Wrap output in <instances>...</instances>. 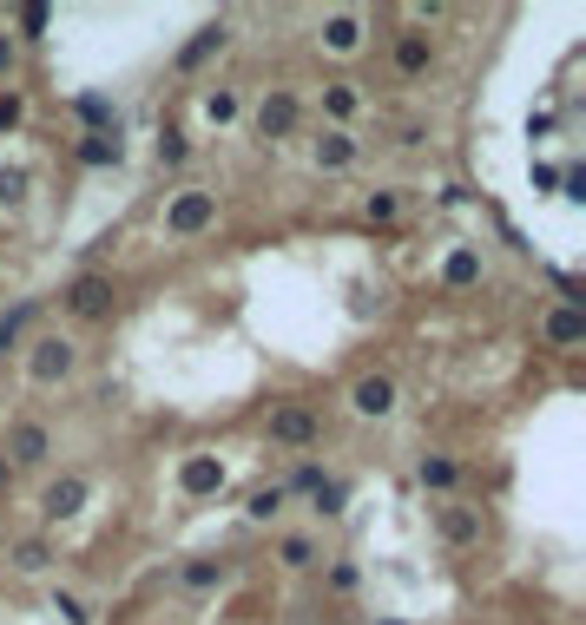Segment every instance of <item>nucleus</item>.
<instances>
[{"label": "nucleus", "instance_id": "obj_1", "mask_svg": "<svg viewBox=\"0 0 586 625\" xmlns=\"http://www.w3.org/2000/svg\"><path fill=\"white\" fill-rule=\"evenodd\" d=\"M218 224V191H178L172 204H165V231L172 237H198Z\"/></svg>", "mask_w": 586, "mask_h": 625}, {"label": "nucleus", "instance_id": "obj_28", "mask_svg": "<svg viewBox=\"0 0 586 625\" xmlns=\"http://www.w3.org/2000/svg\"><path fill=\"white\" fill-rule=\"evenodd\" d=\"M53 612H60L66 625H93V612H86V599H80V593H53Z\"/></svg>", "mask_w": 586, "mask_h": 625}, {"label": "nucleus", "instance_id": "obj_10", "mask_svg": "<svg viewBox=\"0 0 586 625\" xmlns=\"http://www.w3.org/2000/svg\"><path fill=\"white\" fill-rule=\"evenodd\" d=\"M349 408H356V415H369V422L396 415V382H389V375H363V382L349 389Z\"/></svg>", "mask_w": 586, "mask_h": 625}, {"label": "nucleus", "instance_id": "obj_2", "mask_svg": "<svg viewBox=\"0 0 586 625\" xmlns=\"http://www.w3.org/2000/svg\"><path fill=\"white\" fill-rule=\"evenodd\" d=\"M66 316H80V323H106L112 316V277H99V270H86V277L66 283Z\"/></svg>", "mask_w": 586, "mask_h": 625}, {"label": "nucleus", "instance_id": "obj_16", "mask_svg": "<svg viewBox=\"0 0 586 625\" xmlns=\"http://www.w3.org/2000/svg\"><path fill=\"white\" fill-rule=\"evenodd\" d=\"M356 158H363V145L349 139V132H323V139H317V165H323V172H349Z\"/></svg>", "mask_w": 586, "mask_h": 625}, {"label": "nucleus", "instance_id": "obj_27", "mask_svg": "<svg viewBox=\"0 0 586 625\" xmlns=\"http://www.w3.org/2000/svg\"><path fill=\"white\" fill-rule=\"evenodd\" d=\"M47 27H53V7H47V0H27V7H20V33H27V40H40Z\"/></svg>", "mask_w": 586, "mask_h": 625}, {"label": "nucleus", "instance_id": "obj_19", "mask_svg": "<svg viewBox=\"0 0 586 625\" xmlns=\"http://www.w3.org/2000/svg\"><path fill=\"white\" fill-rule=\"evenodd\" d=\"M415 481H422L428 494H448V487L461 481V468H455V461H448V454H428L422 468H415Z\"/></svg>", "mask_w": 586, "mask_h": 625}, {"label": "nucleus", "instance_id": "obj_29", "mask_svg": "<svg viewBox=\"0 0 586 625\" xmlns=\"http://www.w3.org/2000/svg\"><path fill=\"white\" fill-rule=\"evenodd\" d=\"M20 119H27V99H20L14 86H0V132H14Z\"/></svg>", "mask_w": 586, "mask_h": 625}, {"label": "nucleus", "instance_id": "obj_25", "mask_svg": "<svg viewBox=\"0 0 586 625\" xmlns=\"http://www.w3.org/2000/svg\"><path fill=\"white\" fill-rule=\"evenodd\" d=\"M14 566H20V573H47V566H53V547H47V540H20V547H14Z\"/></svg>", "mask_w": 586, "mask_h": 625}, {"label": "nucleus", "instance_id": "obj_24", "mask_svg": "<svg viewBox=\"0 0 586 625\" xmlns=\"http://www.w3.org/2000/svg\"><path fill=\"white\" fill-rule=\"evenodd\" d=\"M277 560H284L290 573H303V566H317V540H303V533H290L284 547H277Z\"/></svg>", "mask_w": 586, "mask_h": 625}, {"label": "nucleus", "instance_id": "obj_5", "mask_svg": "<svg viewBox=\"0 0 586 625\" xmlns=\"http://www.w3.org/2000/svg\"><path fill=\"white\" fill-rule=\"evenodd\" d=\"M73 362H80V349L66 343V336H40V343L27 349V375H33V382H66Z\"/></svg>", "mask_w": 586, "mask_h": 625}, {"label": "nucleus", "instance_id": "obj_13", "mask_svg": "<svg viewBox=\"0 0 586 625\" xmlns=\"http://www.w3.org/2000/svg\"><path fill=\"white\" fill-rule=\"evenodd\" d=\"M86 500H93V487H86V474H60V481L47 487V500H40V507H47V520H73L86 507Z\"/></svg>", "mask_w": 586, "mask_h": 625}, {"label": "nucleus", "instance_id": "obj_34", "mask_svg": "<svg viewBox=\"0 0 586 625\" xmlns=\"http://www.w3.org/2000/svg\"><path fill=\"white\" fill-rule=\"evenodd\" d=\"M554 290H560V297H567V310H580V277H567V270H554Z\"/></svg>", "mask_w": 586, "mask_h": 625}, {"label": "nucleus", "instance_id": "obj_7", "mask_svg": "<svg viewBox=\"0 0 586 625\" xmlns=\"http://www.w3.org/2000/svg\"><path fill=\"white\" fill-rule=\"evenodd\" d=\"M224 47H231V27H224V20H211V27H198V33H191V40H185V47H178V73H198V66H205V60H218V53Z\"/></svg>", "mask_w": 586, "mask_h": 625}, {"label": "nucleus", "instance_id": "obj_20", "mask_svg": "<svg viewBox=\"0 0 586 625\" xmlns=\"http://www.w3.org/2000/svg\"><path fill=\"white\" fill-rule=\"evenodd\" d=\"M442 283H448V290H468V283H481V257H475V250H448Z\"/></svg>", "mask_w": 586, "mask_h": 625}, {"label": "nucleus", "instance_id": "obj_9", "mask_svg": "<svg viewBox=\"0 0 586 625\" xmlns=\"http://www.w3.org/2000/svg\"><path fill=\"white\" fill-rule=\"evenodd\" d=\"M435 533H442L448 547H475L481 540V507H461V500L435 507Z\"/></svg>", "mask_w": 586, "mask_h": 625}, {"label": "nucleus", "instance_id": "obj_32", "mask_svg": "<svg viewBox=\"0 0 586 625\" xmlns=\"http://www.w3.org/2000/svg\"><path fill=\"white\" fill-rule=\"evenodd\" d=\"M317 514H330V520L343 514V487H336V481H323V487H317Z\"/></svg>", "mask_w": 586, "mask_h": 625}, {"label": "nucleus", "instance_id": "obj_17", "mask_svg": "<svg viewBox=\"0 0 586 625\" xmlns=\"http://www.w3.org/2000/svg\"><path fill=\"white\" fill-rule=\"evenodd\" d=\"M73 112L86 119V132H119V106H112L106 93H80V99H73Z\"/></svg>", "mask_w": 586, "mask_h": 625}, {"label": "nucleus", "instance_id": "obj_22", "mask_svg": "<svg viewBox=\"0 0 586 625\" xmlns=\"http://www.w3.org/2000/svg\"><path fill=\"white\" fill-rule=\"evenodd\" d=\"M356 106H363L356 86H323V112L336 119V132H343V119H356Z\"/></svg>", "mask_w": 586, "mask_h": 625}, {"label": "nucleus", "instance_id": "obj_3", "mask_svg": "<svg viewBox=\"0 0 586 625\" xmlns=\"http://www.w3.org/2000/svg\"><path fill=\"white\" fill-rule=\"evenodd\" d=\"M317 435H323L317 408H303V402H277L270 408V441H277V448H310Z\"/></svg>", "mask_w": 586, "mask_h": 625}, {"label": "nucleus", "instance_id": "obj_31", "mask_svg": "<svg viewBox=\"0 0 586 625\" xmlns=\"http://www.w3.org/2000/svg\"><path fill=\"white\" fill-rule=\"evenodd\" d=\"M185 152H191L185 132H165V139H159V165H185Z\"/></svg>", "mask_w": 586, "mask_h": 625}, {"label": "nucleus", "instance_id": "obj_14", "mask_svg": "<svg viewBox=\"0 0 586 625\" xmlns=\"http://www.w3.org/2000/svg\"><path fill=\"white\" fill-rule=\"evenodd\" d=\"M224 579H231V560H211V553H198V560L178 566V586H185V593H218Z\"/></svg>", "mask_w": 586, "mask_h": 625}, {"label": "nucleus", "instance_id": "obj_15", "mask_svg": "<svg viewBox=\"0 0 586 625\" xmlns=\"http://www.w3.org/2000/svg\"><path fill=\"white\" fill-rule=\"evenodd\" d=\"M389 60H396L402 79H422L428 60H435V47H428V33H396V53H389Z\"/></svg>", "mask_w": 586, "mask_h": 625}, {"label": "nucleus", "instance_id": "obj_37", "mask_svg": "<svg viewBox=\"0 0 586 625\" xmlns=\"http://www.w3.org/2000/svg\"><path fill=\"white\" fill-rule=\"evenodd\" d=\"M14 73V33H0V79Z\"/></svg>", "mask_w": 586, "mask_h": 625}, {"label": "nucleus", "instance_id": "obj_35", "mask_svg": "<svg viewBox=\"0 0 586 625\" xmlns=\"http://www.w3.org/2000/svg\"><path fill=\"white\" fill-rule=\"evenodd\" d=\"M290 487H310V494H317V487H323V468H317V461H303V468L290 474ZM290 487H284V494H290Z\"/></svg>", "mask_w": 586, "mask_h": 625}, {"label": "nucleus", "instance_id": "obj_8", "mask_svg": "<svg viewBox=\"0 0 586 625\" xmlns=\"http://www.w3.org/2000/svg\"><path fill=\"white\" fill-rule=\"evenodd\" d=\"M303 119L297 93H264V106H257V139H290Z\"/></svg>", "mask_w": 586, "mask_h": 625}, {"label": "nucleus", "instance_id": "obj_38", "mask_svg": "<svg viewBox=\"0 0 586 625\" xmlns=\"http://www.w3.org/2000/svg\"><path fill=\"white\" fill-rule=\"evenodd\" d=\"M7 487H14V468H7V454H0V494H7Z\"/></svg>", "mask_w": 586, "mask_h": 625}, {"label": "nucleus", "instance_id": "obj_33", "mask_svg": "<svg viewBox=\"0 0 586 625\" xmlns=\"http://www.w3.org/2000/svg\"><path fill=\"white\" fill-rule=\"evenodd\" d=\"M560 198H573V204L586 198V172H580V165H567V172H560Z\"/></svg>", "mask_w": 586, "mask_h": 625}, {"label": "nucleus", "instance_id": "obj_26", "mask_svg": "<svg viewBox=\"0 0 586 625\" xmlns=\"http://www.w3.org/2000/svg\"><path fill=\"white\" fill-rule=\"evenodd\" d=\"M205 119L211 125H231V119H238V93H231V86H211V93H205Z\"/></svg>", "mask_w": 586, "mask_h": 625}, {"label": "nucleus", "instance_id": "obj_4", "mask_svg": "<svg viewBox=\"0 0 586 625\" xmlns=\"http://www.w3.org/2000/svg\"><path fill=\"white\" fill-rule=\"evenodd\" d=\"M0 454H7V468H40L53 454V435H47V422H14L7 428V441H0Z\"/></svg>", "mask_w": 586, "mask_h": 625}, {"label": "nucleus", "instance_id": "obj_12", "mask_svg": "<svg viewBox=\"0 0 586 625\" xmlns=\"http://www.w3.org/2000/svg\"><path fill=\"white\" fill-rule=\"evenodd\" d=\"M73 158H80L86 172H112V165H126V139H119V132H86V139L73 145Z\"/></svg>", "mask_w": 586, "mask_h": 625}, {"label": "nucleus", "instance_id": "obj_11", "mask_svg": "<svg viewBox=\"0 0 586 625\" xmlns=\"http://www.w3.org/2000/svg\"><path fill=\"white\" fill-rule=\"evenodd\" d=\"M540 343H547V349H580L586 343V310H567V303L547 310V316H540Z\"/></svg>", "mask_w": 586, "mask_h": 625}, {"label": "nucleus", "instance_id": "obj_18", "mask_svg": "<svg viewBox=\"0 0 586 625\" xmlns=\"http://www.w3.org/2000/svg\"><path fill=\"white\" fill-rule=\"evenodd\" d=\"M323 47H330V53H356V47H363V20H356V14H330V20H323Z\"/></svg>", "mask_w": 586, "mask_h": 625}, {"label": "nucleus", "instance_id": "obj_36", "mask_svg": "<svg viewBox=\"0 0 586 625\" xmlns=\"http://www.w3.org/2000/svg\"><path fill=\"white\" fill-rule=\"evenodd\" d=\"M356 579H363L356 566H330V586H336V593H356Z\"/></svg>", "mask_w": 586, "mask_h": 625}, {"label": "nucleus", "instance_id": "obj_6", "mask_svg": "<svg viewBox=\"0 0 586 625\" xmlns=\"http://www.w3.org/2000/svg\"><path fill=\"white\" fill-rule=\"evenodd\" d=\"M224 487V461L218 454H185V468H178V494L185 500H211Z\"/></svg>", "mask_w": 586, "mask_h": 625}, {"label": "nucleus", "instance_id": "obj_30", "mask_svg": "<svg viewBox=\"0 0 586 625\" xmlns=\"http://www.w3.org/2000/svg\"><path fill=\"white\" fill-rule=\"evenodd\" d=\"M363 211H369V224H389V218L402 211V198H396V191H369V204H363Z\"/></svg>", "mask_w": 586, "mask_h": 625}, {"label": "nucleus", "instance_id": "obj_23", "mask_svg": "<svg viewBox=\"0 0 586 625\" xmlns=\"http://www.w3.org/2000/svg\"><path fill=\"white\" fill-rule=\"evenodd\" d=\"M284 481H270V487H257V494H251V507H244V514H251V520H277V514H284Z\"/></svg>", "mask_w": 586, "mask_h": 625}, {"label": "nucleus", "instance_id": "obj_21", "mask_svg": "<svg viewBox=\"0 0 586 625\" xmlns=\"http://www.w3.org/2000/svg\"><path fill=\"white\" fill-rule=\"evenodd\" d=\"M27 165H0V211H20V204H27Z\"/></svg>", "mask_w": 586, "mask_h": 625}, {"label": "nucleus", "instance_id": "obj_39", "mask_svg": "<svg viewBox=\"0 0 586 625\" xmlns=\"http://www.w3.org/2000/svg\"><path fill=\"white\" fill-rule=\"evenodd\" d=\"M382 625H396V619H382Z\"/></svg>", "mask_w": 586, "mask_h": 625}]
</instances>
